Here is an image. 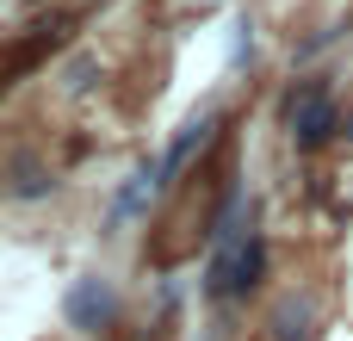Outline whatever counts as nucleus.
I'll return each mask as SVG.
<instances>
[{
  "mask_svg": "<svg viewBox=\"0 0 353 341\" xmlns=\"http://www.w3.org/2000/svg\"><path fill=\"white\" fill-rule=\"evenodd\" d=\"M285 130H292V143H298L304 155L329 149V143L341 137V106H335V93H329L323 81L292 87V93H285Z\"/></svg>",
  "mask_w": 353,
  "mask_h": 341,
  "instance_id": "nucleus-1",
  "label": "nucleus"
},
{
  "mask_svg": "<svg viewBox=\"0 0 353 341\" xmlns=\"http://www.w3.org/2000/svg\"><path fill=\"white\" fill-rule=\"evenodd\" d=\"M112 317H118V286H112V280L81 273V280L62 292V323H68V329H81V335H99Z\"/></svg>",
  "mask_w": 353,
  "mask_h": 341,
  "instance_id": "nucleus-2",
  "label": "nucleus"
},
{
  "mask_svg": "<svg viewBox=\"0 0 353 341\" xmlns=\"http://www.w3.org/2000/svg\"><path fill=\"white\" fill-rule=\"evenodd\" d=\"M217 130H223V118H217V112H199V118H186V124H180V137L168 143V155L155 162V168H161V186H168V180H174V174H180V168H186V162H192V155H199V149H205Z\"/></svg>",
  "mask_w": 353,
  "mask_h": 341,
  "instance_id": "nucleus-3",
  "label": "nucleus"
},
{
  "mask_svg": "<svg viewBox=\"0 0 353 341\" xmlns=\"http://www.w3.org/2000/svg\"><path fill=\"white\" fill-rule=\"evenodd\" d=\"M267 329H273V341H316V298L310 292L279 298L273 317H267Z\"/></svg>",
  "mask_w": 353,
  "mask_h": 341,
  "instance_id": "nucleus-4",
  "label": "nucleus"
},
{
  "mask_svg": "<svg viewBox=\"0 0 353 341\" xmlns=\"http://www.w3.org/2000/svg\"><path fill=\"white\" fill-rule=\"evenodd\" d=\"M6 193H12V199H43V193H50V174H43L37 162H19V168H12V186H6Z\"/></svg>",
  "mask_w": 353,
  "mask_h": 341,
  "instance_id": "nucleus-5",
  "label": "nucleus"
},
{
  "mask_svg": "<svg viewBox=\"0 0 353 341\" xmlns=\"http://www.w3.org/2000/svg\"><path fill=\"white\" fill-rule=\"evenodd\" d=\"M341 137H353V106H347V112H341Z\"/></svg>",
  "mask_w": 353,
  "mask_h": 341,
  "instance_id": "nucleus-6",
  "label": "nucleus"
}]
</instances>
